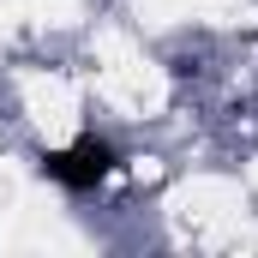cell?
<instances>
[{
  "mask_svg": "<svg viewBox=\"0 0 258 258\" xmlns=\"http://www.w3.org/2000/svg\"><path fill=\"white\" fill-rule=\"evenodd\" d=\"M42 174L60 180L66 192H90L96 180L114 174V150H108L102 138H78V144H66V150H48V156H42Z\"/></svg>",
  "mask_w": 258,
  "mask_h": 258,
  "instance_id": "1",
  "label": "cell"
}]
</instances>
